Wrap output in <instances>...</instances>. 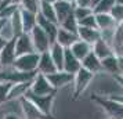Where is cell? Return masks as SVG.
Masks as SVG:
<instances>
[{"instance_id":"obj_7","label":"cell","mask_w":123,"mask_h":119,"mask_svg":"<svg viewBox=\"0 0 123 119\" xmlns=\"http://www.w3.org/2000/svg\"><path fill=\"white\" fill-rule=\"evenodd\" d=\"M17 58V53H15V38L8 40L6 46L0 51V63H1V69L11 68L14 61Z\"/></svg>"},{"instance_id":"obj_15","label":"cell","mask_w":123,"mask_h":119,"mask_svg":"<svg viewBox=\"0 0 123 119\" xmlns=\"http://www.w3.org/2000/svg\"><path fill=\"white\" fill-rule=\"evenodd\" d=\"M82 63V67L83 68H86L87 71H90V72H93V74H100V72H102V67H101V60L98 58V57L95 56L93 51H90L87 56L84 57L83 60L80 61Z\"/></svg>"},{"instance_id":"obj_36","label":"cell","mask_w":123,"mask_h":119,"mask_svg":"<svg viewBox=\"0 0 123 119\" xmlns=\"http://www.w3.org/2000/svg\"><path fill=\"white\" fill-rule=\"evenodd\" d=\"M79 25L80 26H87V28H97V22H95V14H90L86 18L80 19L79 21Z\"/></svg>"},{"instance_id":"obj_34","label":"cell","mask_w":123,"mask_h":119,"mask_svg":"<svg viewBox=\"0 0 123 119\" xmlns=\"http://www.w3.org/2000/svg\"><path fill=\"white\" fill-rule=\"evenodd\" d=\"M11 86H12V83L11 82H7V80H3L0 83V105L7 101V96H8V91L11 89Z\"/></svg>"},{"instance_id":"obj_9","label":"cell","mask_w":123,"mask_h":119,"mask_svg":"<svg viewBox=\"0 0 123 119\" xmlns=\"http://www.w3.org/2000/svg\"><path fill=\"white\" fill-rule=\"evenodd\" d=\"M35 46L33 42L31 39V35L29 33H21L15 36V53L18 56H22V54H29V53H35Z\"/></svg>"},{"instance_id":"obj_40","label":"cell","mask_w":123,"mask_h":119,"mask_svg":"<svg viewBox=\"0 0 123 119\" xmlns=\"http://www.w3.org/2000/svg\"><path fill=\"white\" fill-rule=\"evenodd\" d=\"M3 119H21V118L18 115H15V113H7V115H4Z\"/></svg>"},{"instance_id":"obj_33","label":"cell","mask_w":123,"mask_h":119,"mask_svg":"<svg viewBox=\"0 0 123 119\" xmlns=\"http://www.w3.org/2000/svg\"><path fill=\"white\" fill-rule=\"evenodd\" d=\"M109 14H111L112 18L116 21L117 25L122 24L123 22V4H117V3H115V6L111 8Z\"/></svg>"},{"instance_id":"obj_5","label":"cell","mask_w":123,"mask_h":119,"mask_svg":"<svg viewBox=\"0 0 123 119\" xmlns=\"http://www.w3.org/2000/svg\"><path fill=\"white\" fill-rule=\"evenodd\" d=\"M29 35H31V39L33 42L36 53H44V51L50 50V46L53 44V43H51L50 38L47 36V33L40 28L39 25H36V26L31 31Z\"/></svg>"},{"instance_id":"obj_42","label":"cell","mask_w":123,"mask_h":119,"mask_svg":"<svg viewBox=\"0 0 123 119\" xmlns=\"http://www.w3.org/2000/svg\"><path fill=\"white\" fill-rule=\"evenodd\" d=\"M112 98H115V100H117L119 102H122L123 104V96H113Z\"/></svg>"},{"instance_id":"obj_49","label":"cell","mask_w":123,"mask_h":119,"mask_svg":"<svg viewBox=\"0 0 123 119\" xmlns=\"http://www.w3.org/2000/svg\"><path fill=\"white\" fill-rule=\"evenodd\" d=\"M1 1H7V0H0V3H1ZM11 1H12V0H11Z\"/></svg>"},{"instance_id":"obj_47","label":"cell","mask_w":123,"mask_h":119,"mask_svg":"<svg viewBox=\"0 0 123 119\" xmlns=\"http://www.w3.org/2000/svg\"><path fill=\"white\" fill-rule=\"evenodd\" d=\"M3 82V75H1V71H0V83Z\"/></svg>"},{"instance_id":"obj_3","label":"cell","mask_w":123,"mask_h":119,"mask_svg":"<svg viewBox=\"0 0 123 119\" xmlns=\"http://www.w3.org/2000/svg\"><path fill=\"white\" fill-rule=\"evenodd\" d=\"M40 53H29V54H22L15 58L12 64V68L24 72H35L37 71V64H39Z\"/></svg>"},{"instance_id":"obj_1","label":"cell","mask_w":123,"mask_h":119,"mask_svg":"<svg viewBox=\"0 0 123 119\" xmlns=\"http://www.w3.org/2000/svg\"><path fill=\"white\" fill-rule=\"evenodd\" d=\"M91 100L97 102L111 119H123V104L119 102L117 100L112 98V97L97 96V94L91 97Z\"/></svg>"},{"instance_id":"obj_12","label":"cell","mask_w":123,"mask_h":119,"mask_svg":"<svg viewBox=\"0 0 123 119\" xmlns=\"http://www.w3.org/2000/svg\"><path fill=\"white\" fill-rule=\"evenodd\" d=\"M78 38L93 46L98 39H101V31L98 28H87V26H80L79 25Z\"/></svg>"},{"instance_id":"obj_20","label":"cell","mask_w":123,"mask_h":119,"mask_svg":"<svg viewBox=\"0 0 123 119\" xmlns=\"http://www.w3.org/2000/svg\"><path fill=\"white\" fill-rule=\"evenodd\" d=\"M95 22H97V28L100 31H106V29H115L117 26L116 21L112 18L109 13H100L95 14Z\"/></svg>"},{"instance_id":"obj_26","label":"cell","mask_w":123,"mask_h":119,"mask_svg":"<svg viewBox=\"0 0 123 119\" xmlns=\"http://www.w3.org/2000/svg\"><path fill=\"white\" fill-rule=\"evenodd\" d=\"M112 47H113V51L116 56H123V22L119 24L115 28Z\"/></svg>"},{"instance_id":"obj_6","label":"cell","mask_w":123,"mask_h":119,"mask_svg":"<svg viewBox=\"0 0 123 119\" xmlns=\"http://www.w3.org/2000/svg\"><path fill=\"white\" fill-rule=\"evenodd\" d=\"M31 91L33 94L37 96H47V94H55V89L51 86V83L49 82L47 76L43 74H36V76L32 80V85H31Z\"/></svg>"},{"instance_id":"obj_37","label":"cell","mask_w":123,"mask_h":119,"mask_svg":"<svg viewBox=\"0 0 123 119\" xmlns=\"http://www.w3.org/2000/svg\"><path fill=\"white\" fill-rule=\"evenodd\" d=\"M75 6H79V7H91V1H90V0H75Z\"/></svg>"},{"instance_id":"obj_25","label":"cell","mask_w":123,"mask_h":119,"mask_svg":"<svg viewBox=\"0 0 123 119\" xmlns=\"http://www.w3.org/2000/svg\"><path fill=\"white\" fill-rule=\"evenodd\" d=\"M101 67H102V71H104V72L112 75V76H116V75H119L116 54L102 58V60H101Z\"/></svg>"},{"instance_id":"obj_30","label":"cell","mask_w":123,"mask_h":119,"mask_svg":"<svg viewBox=\"0 0 123 119\" xmlns=\"http://www.w3.org/2000/svg\"><path fill=\"white\" fill-rule=\"evenodd\" d=\"M39 6H40V0H22L19 3V8L21 10L35 13V14L39 13Z\"/></svg>"},{"instance_id":"obj_21","label":"cell","mask_w":123,"mask_h":119,"mask_svg":"<svg viewBox=\"0 0 123 119\" xmlns=\"http://www.w3.org/2000/svg\"><path fill=\"white\" fill-rule=\"evenodd\" d=\"M69 49H71V51L73 53V56L76 57L78 60L82 61L84 57L93 50V46L90 44V43H87V42H83V40L78 39L72 46H71V47H69Z\"/></svg>"},{"instance_id":"obj_31","label":"cell","mask_w":123,"mask_h":119,"mask_svg":"<svg viewBox=\"0 0 123 119\" xmlns=\"http://www.w3.org/2000/svg\"><path fill=\"white\" fill-rule=\"evenodd\" d=\"M115 0H100V3L93 8L94 14H100V13H109L111 8L115 6Z\"/></svg>"},{"instance_id":"obj_2","label":"cell","mask_w":123,"mask_h":119,"mask_svg":"<svg viewBox=\"0 0 123 119\" xmlns=\"http://www.w3.org/2000/svg\"><path fill=\"white\" fill-rule=\"evenodd\" d=\"M54 96L55 94H47V96H37V94H33L31 89L26 91V94L24 97H26L29 101L33 104L35 107L39 109L40 112L49 116V118H53V104H54Z\"/></svg>"},{"instance_id":"obj_10","label":"cell","mask_w":123,"mask_h":119,"mask_svg":"<svg viewBox=\"0 0 123 119\" xmlns=\"http://www.w3.org/2000/svg\"><path fill=\"white\" fill-rule=\"evenodd\" d=\"M55 71H58V69H57L55 64H54V61H53V58L50 56V51L40 53L39 64H37V72L43 75H50V74H54Z\"/></svg>"},{"instance_id":"obj_28","label":"cell","mask_w":123,"mask_h":119,"mask_svg":"<svg viewBox=\"0 0 123 119\" xmlns=\"http://www.w3.org/2000/svg\"><path fill=\"white\" fill-rule=\"evenodd\" d=\"M8 21H10V24H11V28H12V31H14V35H15V36L24 33L22 18H21V8H18L17 11L8 18Z\"/></svg>"},{"instance_id":"obj_29","label":"cell","mask_w":123,"mask_h":119,"mask_svg":"<svg viewBox=\"0 0 123 119\" xmlns=\"http://www.w3.org/2000/svg\"><path fill=\"white\" fill-rule=\"evenodd\" d=\"M61 28L67 29V31H69V32H73V33H78V28H79V22L78 19L73 17V14H71L69 17H67L64 21H61V22L58 24Z\"/></svg>"},{"instance_id":"obj_11","label":"cell","mask_w":123,"mask_h":119,"mask_svg":"<svg viewBox=\"0 0 123 119\" xmlns=\"http://www.w3.org/2000/svg\"><path fill=\"white\" fill-rule=\"evenodd\" d=\"M19 102H21V107H22V112H24L25 119H50L49 116H46V115H43V113L40 112L26 97H21L19 98Z\"/></svg>"},{"instance_id":"obj_19","label":"cell","mask_w":123,"mask_h":119,"mask_svg":"<svg viewBox=\"0 0 123 119\" xmlns=\"http://www.w3.org/2000/svg\"><path fill=\"white\" fill-rule=\"evenodd\" d=\"M73 4L67 3L64 0H57L54 3V8H55V15H57V21L58 24L64 21L67 17H69L71 14H73Z\"/></svg>"},{"instance_id":"obj_23","label":"cell","mask_w":123,"mask_h":119,"mask_svg":"<svg viewBox=\"0 0 123 119\" xmlns=\"http://www.w3.org/2000/svg\"><path fill=\"white\" fill-rule=\"evenodd\" d=\"M42 17H44L46 19H49L51 22L58 24L57 21V15H55V8H54V3L46 1V0H40V6H39V13Z\"/></svg>"},{"instance_id":"obj_45","label":"cell","mask_w":123,"mask_h":119,"mask_svg":"<svg viewBox=\"0 0 123 119\" xmlns=\"http://www.w3.org/2000/svg\"><path fill=\"white\" fill-rule=\"evenodd\" d=\"M21 1H22V0H12V3H15V4H18V6H19Z\"/></svg>"},{"instance_id":"obj_38","label":"cell","mask_w":123,"mask_h":119,"mask_svg":"<svg viewBox=\"0 0 123 119\" xmlns=\"http://www.w3.org/2000/svg\"><path fill=\"white\" fill-rule=\"evenodd\" d=\"M117 57V68H119V75H123V56Z\"/></svg>"},{"instance_id":"obj_44","label":"cell","mask_w":123,"mask_h":119,"mask_svg":"<svg viewBox=\"0 0 123 119\" xmlns=\"http://www.w3.org/2000/svg\"><path fill=\"white\" fill-rule=\"evenodd\" d=\"M64 1H67V3H71V4H73V6H75V0H64Z\"/></svg>"},{"instance_id":"obj_39","label":"cell","mask_w":123,"mask_h":119,"mask_svg":"<svg viewBox=\"0 0 123 119\" xmlns=\"http://www.w3.org/2000/svg\"><path fill=\"white\" fill-rule=\"evenodd\" d=\"M113 78H115V80L120 85V87H123V75H116V76H113Z\"/></svg>"},{"instance_id":"obj_35","label":"cell","mask_w":123,"mask_h":119,"mask_svg":"<svg viewBox=\"0 0 123 119\" xmlns=\"http://www.w3.org/2000/svg\"><path fill=\"white\" fill-rule=\"evenodd\" d=\"M0 36L1 38H4L6 40H11L15 38V35H14V31H12L11 28V24H10V21L7 19L6 24H4V26L1 28V31H0Z\"/></svg>"},{"instance_id":"obj_8","label":"cell","mask_w":123,"mask_h":119,"mask_svg":"<svg viewBox=\"0 0 123 119\" xmlns=\"http://www.w3.org/2000/svg\"><path fill=\"white\" fill-rule=\"evenodd\" d=\"M47 76V79L49 82L51 83V86L58 90V89H61V87H65L68 85H72L73 83V78H75V75L73 74H69L67 71H55L54 74H50V75H46Z\"/></svg>"},{"instance_id":"obj_17","label":"cell","mask_w":123,"mask_h":119,"mask_svg":"<svg viewBox=\"0 0 123 119\" xmlns=\"http://www.w3.org/2000/svg\"><path fill=\"white\" fill-rule=\"evenodd\" d=\"M32 82H21V83H12L11 89L8 91L7 96V101H12V100H19L21 97L26 94V91L31 89Z\"/></svg>"},{"instance_id":"obj_16","label":"cell","mask_w":123,"mask_h":119,"mask_svg":"<svg viewBox=\"0 0 123 119\" xmlns=\"http://www.w3.org/2000/svg\"><path fill=\"white\" fill-rule=\"evenodd\" d=\"M37 25H39L40 28L47 33V36H49L50 40H51V43H54V42H55L57 32H58L60 25L55 24V22H51V21H49V19H46V18L42 17L40 14H37Z\"/></svg>"},{"instance_id":"obj_22","label":"cell","mask_w":123,"mask_h":119,"mask_svg":"<svg viewBox=\"0 0 123 119\" xmlns=\"http://www.w3.org/2000/svg\"><path fill=\"white\" fill-rule=\"evenodd\" d=\"M50 56L53 58V61L55 64V67L58 71H62L64 68V54H65V49L60 46L57 42H54L53 44L50 46Z\"/></svg>"},{"instance_id":"obj_4","label":"cell","mask_w":123,"mask_h":119,"mask_svg":"<svg viewBox=\"0 0 123 119\" xmlns=\"http://www.w3.org/2000/svg\"><path fill=\"white\" fill-rule=\"evenodd\" d=\"M93 79H94V74L90 72V71H87V69L83 68V67H80V69L75 74V78H73L72 85H73V87H75L73 97L78 98V97L89 87V85L91 83Z\"/></svg>"},{"instance_id":"obj_41","label":"cell","mask_w":123,"mask_h":119,"mask_svg":"<svg viewBox=\"0 0 123 119\" xmlns=\"http://www.w3.org/2000/svg\"><path fill=\"white\" fill-rule=\"evenodd\" d=\"M7 42H8V40H6L4 38H1V36H0V51H1V49H3L4 46H6Z\"/></svg>"},{"instance_id":"obj_48","label":"cell","mask_w":123,"mask_h":119,"mask_svg":"<svg viewBox=\"0 0 123 119\" xmlns=\"http://www.w3.org/2000/svg\"><path fill=\"white\" fill-rule=\"evenodd\" d=\"M46 1H50V3H55L57 0H46Z\"/></svg>"},{"instance_id":"obj_14","label":"cell","mask_w":123,"mask_h":119,"mask_svg":"<svg viewBox=\"0 0 123 119\" xmlns=\"http://www.w3.org/2000/svg\"><path fill=\"white\" fill-rule=\"evenodd\" d=\"M82 67L80 60H78L73 56V53L71 51V49H65V54H64V71H67L69 74H76Z\"/></svg>"},{"instance_id":"obj_27","label":"cell","mask_w":123,"mask_h":119,"mask_svg":"<svg viewBox=\"0 0 123 119\" xmlns=\"http://www.w3.org/2000/svg\"><path fill=\"white\" fill-rule=\"evenodd\" d=\"M19 6L15 4V3H12L11 0H7V1H1L0 3V18H8L11 17L14 13L17 11Z\"/></svg>"},{"instance_id":"obj_18","label":"cell","mask_w":123,"mask_h":119,"mask_svg":"<svg viewBox=\"0 0 123 119\" xmlns=\"http://www.w3.org/2000/svg\"><path fill=\"white\" fill-rule=\"evenodd\" d=\"M91 51H93V53H94L100 60H102V58H105V57H109V56H113V54H115L113 47H112L109 43H106L104 39H98V40H97L94 44H93V50H91Z\"/></svg>"},{"instance_id":"obj_50","label":"cell","mask_w":123,"mask_h":119,"mask_svg":"<svg viewBox=\"0 0 123 119\" xmlns=\"http://www.w3.org/2000/svg\"><path fill=\"white\" fill-rule=\"evenodd\" d=\"M0 71H1V63H0Z\"/></svg>"},{"instance_id":"obj_43","label":"cell","mask_w":123,"mask_h":119,"mask_svg":"<svg viewBox=\"0 0 123 119\" xmlns=\"http://www.w3.org/2000/svg\"><path fill=\"white\" fill-rule=\"evenodd\" d=\"M90 1H91V8H94V7L100 3V0H90Z\"/></svg>"},{"instance_id":"obj_46","label":"cell","mask_w":123,"mask_h":119,"mask_svg":"<svg viewBox=\"0 0 123 119\" xmlns=\"http://www.w3.org/2000/svg\"><path fill=\"white\" fill-rule=\"evenodd\" d=\"M115 1H116L117 4H123V0H115Z\"/></svg>"},{"instance_id":"obj_32","label":"cell","mask_w":123,"mask_h":119,"mask_svg":"<svg viewBox=\"0 0 123 119\" xmlns=\"http://www.w3.org/2000/svg\"><path fill=\"white\" fill-rule=\"evenodd\" d=\"M93 14V8L91 7H79V6H75L73 7V17L78 19V22L80 19L86 18L87 15Z\"/></svg>"},{"instance_id":"obj_24","label":"cell","mask_w":123,"mask_h":119,"mask_svg":"<svg viewBox=\"0 0 123 119\" xmlns=\"http://www.w3.org/2000/svg\"><path fill=\"white\" fill-rule=\"evenodd\" d=\"M21 18H22L24 33H31V31L37 25V14L21 10Z\"/></svg>"},{"instance_id":"obj_13","label":"cell","mask_w":123,"mask_h":119,"mask_svg":"<svg viewBox=\"0 0 123 119\" xmlns=\"http://www.w3.org/2000/svg\"><path fill=\"white\" fill-rule=\"evenodd\" d=\"M78 33H73V32H69L67 29L64 28H58V32H57V38H55V42L58 43L60 46H62L64 49H69L71 46L78 40Z\"/></svg>"}]
</instances>
